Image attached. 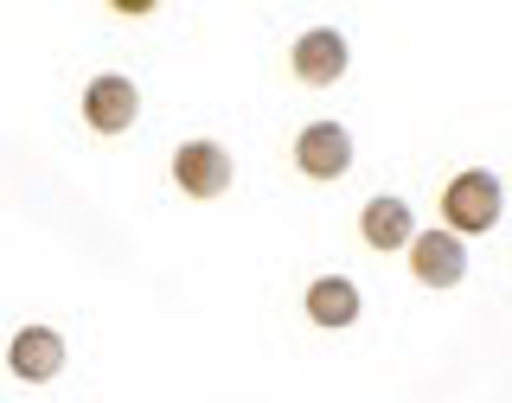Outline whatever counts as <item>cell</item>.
Segmentation results:
<instances>
[{
    "instance_id": "1",
    "label": "cell",
    "mask_w": 512,
    "mask_h": 403,
    "mask_svg": "<svg viewBox=\"0 0 512 403\" xmlns=\"http://www.w3.org/2000/svg\"><path fill=\"white\" fill-rule=\"evenodd\" d=\"M442 212H448V231L455 237H480L500 224V180L493 173H455V180L442 186Z\"/></svg>"
},
{
    "instance_id": "2",
    "label": "cell",
    "mask_w": 512,
    "mask_h": 403,
    "mask_svg": "<svg viewBox=\"0 0 512 403\" xmlns=\"http://www.w3.org/2000/svg\"><path fill=\"white\" fill-rule=\"evenodd\" d=\"M173 186H180L186 199H224V192H231V154H224L218 141H186V148L173 154Z\"/></svg>"
},
{
    "instance_id": "3",
    "label": "cell",
    "mask_w": 512,
    "mask_h": 403,
    "mask_svg": "<svg viewBox=\"0 0 512 403\" xmlns=\"http://www.w3.org/2000/svg\"><path fill=\"white\" fill-rule=\"evenodd\" d=\"M295 167L308 173V180H340L352 167V135L340 122H308L295 135Z\"/></svg>"
},
{
    "instance_id": "4",
    "label": "cell",
    "mask_w": 512,
    "mask_h": 403,
    "mask_svg": "<svg viewBox=\"0 0 512 403\" xmlns=\"http://www.w3.org/2000/svg\"><path fill=\"white\" fill-rule=\"evenodd\" d=\"M410 269L423 288H455L468 276V250H461L455 231H429V237H410Z\"/></svg>"
},
{
    "instance_id": "5",
    "label": "cell",
    "mask_w": 512,
    "mask_h": 403,
    "mask_svg": "<svg viewBox=\"0 0 512 403\" xmlns=\"http://www.w3.org/2000/svg\"><path fill=\"white\" fill-rule=\"evenodd\" d=\"M135 116H141V96H135L128 77H90L84 84V122L96 135H122Z\"/></svg>"
},
{
    "instance_id": "6",
    "label": "cell",
    "mask_w": 512,
    "mask_h": 403,
    "mask_svg": "<svg viewBox=\"0 0 512 403\" xmlns=\"http://www.w3.org/2000/svg\"><path fill=\"white\" fill-rule=\"evenodd\" d=\"M7 365H13V378H26V384H52L64 372V340L52 327H20L13 346H7Z\"/></svg>"
},
{
    "instance_id": "7",
    "label": "cell",
    "mask_w": 512,
    "mask_h": 403,
    "mask_svg": "<svg viewBox=\"0 0 512 403\" xmlns=\"http://www.w3.org/2000/svg\"><path fill=\"white\" fill-rule=\"evenodd\" d=\"M346 39H340V32H333V26H320V32H301V39H295V77H301V84H340V77H346Z\"/></svg>"
},
{
    "instance_id": "8",
    "label": "cell",
    "mask_w": 512,
    "mask_h": 403,
    "mask_svg": "<svg viewBox=\"0 0 512 403\" xmlns=\"http://www.w3.org/2000/svg\"><path fill=\"white\" fill-rule=\"evenodd\" d=\"M359 231H365V244L372 250H410V199H391V192H384V199H372L365 205V218H359Z\"/></svg>"
},
{
    "instance_id": "9",
    "label": "cell",
    "mask_w": 512,
    "mask_h": 403,
    "mask_svg": "<svg viewBox=\"0 0 512 403\" xmlns=\"http://www.w3.org/2000/svg\"><path fill=\"white\" fill-rule=\"evenodd\" d=\"M308 320L314 327H352V320H359V288H352L346 276L308 282Z\"/></svg>"
}]
</instances>
